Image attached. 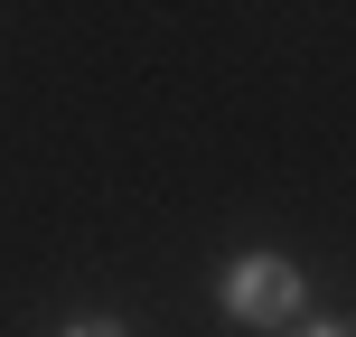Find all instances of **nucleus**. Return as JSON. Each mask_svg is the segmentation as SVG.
I'll list each match as a JSON object with an SVG mask.
<instances>
[{
  "instance_id": "nucleus-3",
  "label": "nucleus",
  "mask_w": 356,
  "mask_h": 337,
  "mask_svg": "<svg viewBox=\"0 0 356 337\" xmlns=\"http://www.w3.org/2000/svg\"><path fill=\"white\" fill-rule=\"evenodd\" d=\"M300 337H347V328H338V319H319V328H300Z\"/></svg>"
},
{
  "instance_id": "nucleus-2",
  "label": "nucleus",
  "mask_w": 356,
  "mask_h": 337,
  "mask_svg": "<svg viewBox=\"0 0 356 337\" xmlns=\"http://www.w3.org/2000/svg\"><path fill=\"white\" fill-rule=\"evenodd\" d=\"M56 337H122L113 319H75V328H56Z\"/></svg>"
},
{
  "instance_id": "nucleus-1",
  "label": "nucleus",
  "mask_w": 356,
  "mask_h": 337,
  "mask_svg": "<svg viewBox=\"0 0 356 337\" xmlns=\"http://www.w3.org/2000/svg\"><path fill=\"white\" fill-rule=\"evenodd\" d=\"M300 300H309V281H300L291 253H234V263H225V319H244V328H291Z\"/></svg>"
}]
</instances>
